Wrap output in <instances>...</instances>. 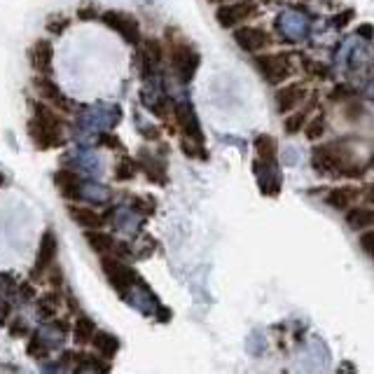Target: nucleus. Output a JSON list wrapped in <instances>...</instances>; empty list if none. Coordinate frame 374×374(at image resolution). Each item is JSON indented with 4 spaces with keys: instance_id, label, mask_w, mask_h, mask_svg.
<instances>
[{
    "instance_id": "obj_24",
    "label": "nucleus",
    "mask_w": 374,
    "mask_h": 374,
    "mask_svg": "<svg viewBox=\"0 0 374 374\" xmlns=\"http://www.w3.org/2000/svg\"><path fill=\"white\" fill-rule=\"evenodd\" d=\"M59 304H61V298L56 293H47L42 295L40 302H38V314L42 316V318H51L56 311H59Z\"/></svg>"
},
{
    "instance_id": "obj_26",
    "label": "nucleus",
    "mask_w": 374,
    "mask_h": 374,
    "mask_svg": "<svg viewBox=\"0 0 374 374\" xmlns=\"http://www.w3.org/2000/svg\"><path fill=\"white\" fill-rule=\"evenodd\" d=\"M133 176H136V162L133 159H120V164L115 166V180L117 183H127V180H131Z\"/></svg>"
},
{
    "instance_id": "obj_19",
    "label": "nucleus",
    "mask_w": 374,
    "mask_h": 374,
    "mask_svg": "<svg viewBox=\"0 0 374 374\" xmlns=\"http://www.w3.org/2000/svg\"><path fill=\"white\" fill-rule=\"evenodd\" d=\"M349 213H346V225H349L351 229H367V227H372V222H374V213L370 209V204L367 206H356V209H346Z\"/></svg>"
},
{
    "instance_id": "obj_27",
    "label": "nucleus",
    "mask_w": 374,
    "mask_h": 374,
    "mask_svg": "<svg viewBox=\"0 0 374 374\" xmlns=\"http://www.w3.org/2000/svg\"><path fill=\"white\" fill-rule=\"evenodd\" d=\"M307 124V111H300L295 115H288L286 122H283V129H286L288 136H295V133L302 131V127Z\"/></svg>"
},
{
    "instance_id": "obj_7",
    "label": "nucleus",
    "mask_w": 374,
    "mask_h": 374,
    "mask_svg": "<svg viewBox=\"0 0 374 374\" xmlns=\"http://www.w3.org/2000/svg\"><path fill=\"white\" fill-rule=\"evenodd\" d=\"M101 22L108 26L115 33H120L124 38V42L129 44H138L140 42V26L138 19L127 15V12H117V10H108L101 15Z\"/></svg>"
},
{
    "instance_id": "obj_43",
    "label": "nucleus",
    "mask_w": 374,
    "mask_h": 374,
    "mask_svg": "<svg viewBox=\"0 0 374 374\" xmlns=\"http://www.w3.org/2000/svg\"><path fill=\"white\" fill-rule=\"evenodd\" d=\"M3 183H5V178H3V173H0V187H3Z\"/></svg>"
},
{
    "instance_id": "obj_3",
    "label": "nucleus",
    "mask_w": 374,
    "mask_h": 374,
    "mask_svg": "<svg viewBox=\"0 0 374 374\" xmlns=\"http://www.w3.org/2000/svg\"><path fill=\"white\" fill-rule=\"evenodd\" d=\"M169 59H171V68L176 70L180 82H192V77H195L199 63H202L199 51L192 47V44H187V42H173Z\"/></svg>"
},
{
    "instance_id": "obj_39",
    "label": "nucleus",
    "mask_w": 374,
    "mask_h": 374,
    "mask_svg": "<svg viewBox=\"0 0 374 374\" xmlns=\"http://www.w3.org/2000/svg\"><path fill=\"white\" fill-rule=\"evenodd\" d=\"M19 293H22L24 298H33V288H31V283H24V286H19Z\"/></svg>"
},
{
    "instance_id": "obj_40",
    "label": "nucleus",
    "mask_w": 374,
    "mask_h": 374,
    "mask_svg": "<svg viewBox=\"0 0 374 374\" xmlns=\"http://www.w3.org/2000/svg\"><path fill=\"white\" fill-rule=\"evenodd\" d=\"M143 131H145V138H152V140L159 138V129H143Z\"/></svg>"
},
{
    "instance_id": "obj_6",
    "label": "nucleus",
    "mask_w": 374,
    "mask_h": 374,
    "mask_svg": "<svg viewBox=\"0 0 374 374\" xmlns=\"http://www.w3.org/2000/svg\"><path fill=\"white\" fill-rule=\"evenodd\" d=\"M257 15V3L255 0H238V3H222L216 12V19L222 29H234V26L248 22Z\"/></svg>"
},
{
    "instance_id": "obj_22",
    "label": "nucleus",
    "mask_w": 374,
    "mask_h": 374,
    "mask_svg": "<svg viewBox=\"0 0 374 374\" xmlns=\"http://www.w3.org/2000/svg\"><path fill=\"white\" fill-rule=\"evenodd\" d=\"M279 29L283 35L288 38H300L304 33V19H300L298 15H293V12H288L286 17H279Z\"/></svg>"
},
{
    "instance_id": "obj_36",
    "label": "nucleus",
    "mask_w": 374,
    "mask_h": 374,
    "mask_svg": "<svg viewBox=\"0 0 374 374\" xmlns=\"http://www.w3.org/2000/svg\"><path fill=\"white\" fill-rule=\"evenodd\" d=\"M15 320H17V323L10 327V332L17 337V334H24L26 332V323H24V318H15Z\"/></svg>"
},
{
    "instance_id": "obj_37",
    "label": "nucleus",
    "mask_w": 374,
    "mask_h": 374,
    "mask_svg": "<svg viewBox=\"0 0 374 374\" xmlns=\"http://www.w3.org/2000/svg\"><path fill=\"white\" fill-rule=\"evenodd\" d=\"M358 35L365 38V40H372V26H370V24H363V26L358 29Z\"/></svg>"
},
{
    "instance_id": "obj_25",
    "label": "nucleus",
    "mask_w": 374,
    "mask_h": 374,
    "mask_svg": "<svg viewBox=\"0 0 374 374\" xmlns=\"http://www.w3.org/2000/svg\"><path fill=\"white\" fill-rule=\"evenodd\" d=\"M80 197L87 199V202H96V204H103L108 202V197H111V192L106 190V187L101 185H94V183H87L80 187Z\"/></svg>"
},
{
    "instance_id": "obj_31",
    "label": "nucleus",
    "mask_w": 374,
    "mask_h": 374,
    "mask_svg": "<svg viewBox=\"0 0 374 374\" xmlns=\"http://www.w3.org/2000/svg\"><path fill=\"white\" fill-rule=\"evenodd\" d=\"M304 68H307L309 75H318L320 80H327V77H330V70H327L325 66H320V63L311 61V59H304Z\"/></svg>"
},
{
    "instance_id": "obj_35",
    "label": "nucleus",
    "mask_w": 374,
    "mask_h": 374,
    "mask_svg": "<svg viewBox=\"0 0 374 374\" xmlns=\"http://www.w3.org/2000/svg\"><path fill=\"white\" fill-rule=\"evenodd\" d=\"M351 17H353V12H351V10H346L341 17H334V26H337V29H344V26L349 24V19H351Z\"/></svg>"
},
{
    "instance_id": "obj_42",
    "label": "nucleus",
    "mask_w": 374,
    "mask_h": 374,
    "mask_svg": "<svg viewBox=\"0 0 374 374\" xmlns=\"http://www.w3.org/2000/svg\"><path fill=\"white\" fill-rule=\"evenodd\" d=\"M209 3H216V5H222V3H229V0H209Z\"/></svg>"
},
{
    "instance_id": "obj_16",
    "label": "nucleus",
    "mask_w": 374,
    "mask_h": 374,
    "mask_svg": "<svg viewBox=\"0 0 374 374\" xmlns=\"http://www.w3.org/2000/svg\"><path fill=\"white\" fill-rule=\"evenodd\" d=\"M54 183H56V187H59L63 199H80L82 180H80V176H77V171L59 169V171H56V176H54Z\"/></svg>"
},
{
    "instance_id": "obj_38",
    "label": "nucleus",
    "mask_w": 374,
    "mask_h": 374,
    "mask_svg": "<svg viewBox=\"0 0 374 374\" xmlns=\"http://www.w3.org/2000/svg\"><path fill=\"white\" fill-rule=\"evenodd\" d=\"M49 269H51V267H49ZM49 283H51V286H61V269H51Z\"/></svg>"
},
{
    "instance_id": "obj_13",
    "label": "nucleus",
    "mask_w": 374,
    "mask_h": 374,
    "mask_svg": "<svg viewBox=\"0 0 374 374\" xmlns=\"http://www.w3.org/2000/svg\"><path fill=\"white\" fill-rule=\"evenodd\" d=\"M31 66L38 70V75H49L54 66V47L49 40H35L29 51Z\"/></svg>"
},
{
    "instance_id": "obj_2",
    "label": "nucleus",
    "mask_w": 374,
    "mask_h": 374,
    "mask_svg": "<svg viewBox=\"0 0 374 374\" xmlns=\"http://www.w3.org/2000/svg\"><path fill=\"white\" fill-rule=\"evenodd\" d=\"M311 166L320 176H363L360 169H351L349 164V150L339 147L337 143L332 145H318L311 152Z\"/></svg>"
},
{
    "instance_id": "obj_5",
    "label": "nucleus",
    "mask_w": 374,
    "mask_h": 374,
    "mask_svg": "<svg viewBox=\"0 0 374 374\" xmlns=\"http://www.w3.org/2000/svg\"><path fill=\"white\" fill-rule=\"evenodd\" d=\"M255 63L269 85H281V82H286L295 70L288 54H262L257 56Z\"/></svg>"
},
{
    "instance_id": "obj_21",
    "label": "nucleus",
    "mask_w": 374,
    "mask_h": 374,
    "mask_svg": "<svg viewBox=\"0 0 374 374\" xmlns=\"http://www.w3.org/2000/svg\"><path fill=\"white\" fill-rule=\"evenodd\" d=\"M94 332H96V323H94V320L89 318V316H77L75 327H73V339H75V344H77V346H87L89 341H92Z\"/></svg>"
},
{
    "instance_id": "obj_9",
    "label": "nucleus",
    "mask_w": 374,
    "mask_h": 374,
    "mask_svg": "<svg viewBox=\"0 0 374 374\" xmlns=\"http://www.w3.org/2000/svg\"><path fill=\"white\" fill-rule=\"evenodd\" d=\"M33 87H35V92L40 94L44 101H49L51 106H56L61 113H70V111H73V103H70L68 96L63 94L61 89L54 85V82L49 80V75H38L35 80H33Z\"/></svg>"
},
{
    "instance_id": "obj_41",
    "label": "nucleus",
    "mask_w": 374,
    "mask_h": 374,
    "mask_svg": "<svg viewBox=\"0 0 374 374\" xmlns=\"http://www.w3.org/2000/svg\"><path fill=\"white\" fill-rule=\"evenodd\" d=\"M77 17H80V19H89V17H96V10H80V12H77Z\"/></svg>"
},
{
    "instance_id": "obj_14",
    "label": "nucleus",
    "mask_w": 374,
    "mask_h": 374,
    "mask_svg": "<svg viewBox=\"0 0 374 374\" xmlns=\"http://www.w3.org/2000/svg\"><path fill=\"white\" fill-rule=\"evenodd\" d=\"M360 187H353V185H344V187H334V190L327 192V197H325V202L332 206L334 211H346V209H351L353 204L360 199Z\"/></svg>"
},
{
    "instance_id": "obj_17",
    "label": "nucleus",
    "mask_w": 374,
    "mask_h": 374,
    "mask_svg": "<svg viewBox=\"0 0 374 374\" xmlns=\"http://www.w3.org/2000/svg\"><path fill=\"white\" fill-rule=\"evenodd\" d=\"M89 344H94L96 353H99L101 358H106V360H113L115 353L120 351V339L115 337V334H111V332H99V330H96Z\"/></svg>"
},
{
    "instance_id": "obj_34",
    "label": "nucleus",
    "mask_w": 374,
    "mask_h": 374,
    "mask_svg": "<svg viewBox=\"0 0 374 374\" xmlns=\"http://www.w3.org/2000/svg\"><path fill=\"white\" fill-rule=\"evenodd\" d=\"M56 22H59V24H54V22H51V19H49V22H47V31H49V33H54V35H59V33H63V31H66L68 29V19L66 17H61V19H56Z\"/></svg>"
},
{
    "instance_id": "obj_20",
    "label": "nucleus",
    "mask_w": 374,
    "mask_h": 374,
    "mask_svg": "<svg viewBox=\"0 0 374 374\" xmlns=\"http://www.w3.org/2000/svg\"><path fill=\"white\" fill-rule=\"evenodd\" d=\"M255 152H257V157H260L264 164H276V152H279V143H276L274 136H269V133H262V136L255 138Z\"/></svg>"
},
{
    "instance_id": "obj_15",
    "label": "nucleus",
    "mask_w": 374,
    "mask_h": 374,
    "mask_svg": "<svg viewBox=\"0 0 374 374\" xmlns=\"http://www.w3.org/2000/svg\"><path fill=\"white\" fill-rule=\"evenodd\" d=\"M68 216L70 220L85 229H101L106 225V218L101 213H96L94 209H89V206H68Z\"/></svg>"
},
{
    "instance_id": "obj_32",
    "label": "nucleus",
    "mask_w": 374,
    "mask_h": 374,
    "mask_svg": "<svg viewBox=\"0 0 374 374\" xmlns=\"http://www.w3.org/2000/svg\"><path fill=\"white\" fill-rule=\"evenodd\" d=\"M349 96H356V92H353L349 85H339L330 92V101H344L349 99Z\"/></svg>"
},
{
    "instance_id": "obj_11",
    "label": "nucleus",
    "mask_w": 374,
    "mask_h": 374,
    "mask_svg": "<svg viewBox=\"0 0 374 374\" xmlns=\"http://www.w3.org/2000/svg\"><path fill=\"white\" fill-rule=\"evenodd\" d=\"M56 253H59V241H56L54 231L47 229L40 238V248H38V255H35V269H33V279L38 274H44L47 269L54 264L56 260Z\"/></svg>"
},
{
    "instance_id": "obj_1",
    "label": "nucleus",
    "mask_w": 374,
    "mask_h": 374,
    "mask_svg": "<svg viewBox=\"0 0 374 374\" xmlns=\"http://www.w3.org/2000/svg\"><path fill=\"white\" fill-rule=\"evenodd\" d=\"M66 122H63L56 111H51L49 106L35 101L33 103V120L29 122V133L33 138L35 147L40 150H51V147H59L66 143Z\"/></svg>"
},
{
    "instance_id": "obj_23",
    "label": "nucleus",
    "mask_w": 374,
    "mask_h": 374,
    "mask_svg": "<svg viewBox=\"0 0 374 374\" xmlns=\"http://www.w3.org/2000/svg\"><path fill=\"white\" fill-rule=\"evenodd\" d=\"M140 166L147 171V178L152 180V183H166V166L164 162H157V159L152 157V162L143 154V159H140Z\"/></svg>"
},
{
    "instance_id": "obj_33",
    "label": "nucleus",
    "mask_w": 374,
    "mask_h": 374,
    "mask_svg": "<svg viewBox=\"0 0 374 374\" xmlns=\"http://www.w3.org/2000/svg\"><path fill=\"white\" fill-rule=\"evenodd\" d=\"M372 241H374V231L367 227L363 234H360V248H363V253L370 255V257H372V250H374L372 248Z\"/></svg>"
},
{
    "instance_id": "obj_8",
    "label": "nucleus",
    "mask_w": 374,
    "mask_h": 374,
    "mask_svg": "<svg viewBox=\"0 0 374 374\" xmlns=\"http://www.w3.org/2000/svg\"><path fill=\"white\" fill-rule=\"evenodd\" d=\"M234 40L241 49L250 51V54H257L272 42V35L264 29H257V26H241V29L234 31Z\"/></svg>"
},
{
    "instance_id": "obj_10",
    "label": "nucleus",
    "mask_w": 374,
    "mask_h": 374,
    "mask_svg": "<svg viewBox=\"0 0 374 374\" xmlns=\"http://www.w3.org/2000/svg\"><path fill=\"white\" fill-rule=\"evenodd\" d=\"M173 115H176V124H178L180 131H183L187 138L202 143L204 136H202V127H199V120H197V115H195V108H192L190 103H176V108H173Z\"/></svg>"
},
{
    "instance_id": "obj_30",
    "label": "nucleus",
    "mask_w": 374,
    "mask_h": 374,
    "mask_svg": "<svg viewBox=\"0 0 374 374\" xmlns=\"http://www.w3.org/2000/svg\"><path fill=\"white\" fill-rule=\"evenodd\" d=\"M29 356H35V358H42L44 353H47V346H44V341L40 337V332H33L31 334V341H29Z\"/></svg>"
},
{
    "instance_id": "obj_28",
    "label": "nucleus",
    "mask_w": 374,
    "mask_h": 374,
    "mask_svg": "<svg viewBox=\"0 0 374 374\" xmlns=\"http://www.w3.org/2000/svg\"><path fill=\"white\" fill-rule=\"evenodd\" d=\"M304 133L309 140H318L320 136L325 133V120L323 115H318V117H314L309 124H304Z\"/></svg>"
},
{
    "instance_id": "obj_12",
    "label": "nucleus",
    "mask_w": 374,
    "mask_h": 374,
    "mask_svg": "<svg viewBox=\"0 0 374 374\" xmlns=\"http://www.w3.org/2000/svg\"><path fill=\"white\" fill-rule=\"evenodd\" d=\"M304 99H307V87L302 85V82L286 85L276 92V111L281 115H288V113H293Z\"/></svg>"
},
{
    "instance_id": "obj_18",
    "label": "nucleus",
    "mask_w": 374,
    "mask_h": 374,
    "mask_svg": "<svg viewBox=\"0 0 374 374\" xmlns=\"http://www.w3.org/2000/svg\"><path fill=\"white\" fill-rule=\"evenodd\" d=\"M85 238H87L89 248H92L94 253H99V255L113 253V248H115V236L108 234V231H103V229H87Z\"/></svg>"
},
{
    "instance_id": "obj_4",
    "label": "nucleus",
    "mask_w": 374,
    "mask_h": 374,
    "mask_svg": "<svg viewBox=\"0 0 374 374\" xmlns=\"http://www.w3.org/2000/svg\"><path fill=\"white\" fill-rule=\"evenodd\" d=\"M101 269L103 274H106V279L111 281V286L117 290L122 298H127L129 290L136 286V274H133L131 267H127L124 262L120 260V257H113V255H101Z\"/></svg>"
},
{
    "instance_id": "obj_29",
    "label": "nucleus",
    "mask_w": 374,
    "mask_h": 374,
    "mask_svg": "<svg viewBox=\"0 0 374 374\" xmlns=\"http://www.w3.org/2000/svg\"><path fill=\"white\" fill-rule=\"evenodd\" d=\"M140 56H145L147 61H152V63H159L162 61V56H164V51H162V44H159L157 40H145V44H143V54Z\"/></svg>"
}]
</instances>
